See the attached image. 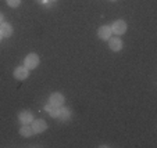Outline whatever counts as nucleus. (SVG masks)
<instances>
[{
  "mask_svg": "<svg viewBox=\"0 0 157 148\" xmlns=\"http://www.w3.org/2000/svg\"><path fill=\"white\" fill-rule=\"evenodd\" d=\"M20 134L22 137H25V139H29V137H32L33 134V130H32V126L31 125H22L20 129Z\"/></svg>",
  "mask_w": 157,
  "mask_h": 148,
  "instance_id": "11",
  "label": "nucleus"
},
{
  "mask_svg": "<svg viewBox=\"0 0 157 148\" xmlns=\"http://www.w3.org/2000/svg\"><path fill=\"white\" fill-rule=\"evenodd\" d=\"M64 103H65V97L59 92L52 93L50 97H49V104H52V105H54V107H57V108L63 107Z\"/></svg>",
  "mask_w": 157,
  "mask_h": 148,
  "instance_id": "4",
  "label": "nucleus"
},
{
  "mask_svg": "<svg viewBox=\"0 0 157 148\" xmlns=\"http://www.w3.org/2000/svg\"><path fill=\"white\" fill-rule=\"evenodd\" d=\"M109 47H110V50L111 51H114V53H118V51H121L122 50V47H124V43H122V40H121V38L120 36H111V38L109 39Z\"/></svg>",
  "mask_w": 157,
  "mask_h": 148,
  "instance_id": "3",
  "label": "nucleus"
},
{
  "mask_svg": "<svg viewBox=\"0 0 157 148\" xmlns=\"http://www.w3.org/2000/svg\"><path fill=\"white\" fill-rule=\"evenodd\" d=\"M14 78L17 80H25L29 78V69L27 68L25 65H21V67H17V68L14 69Z\"/></svg>",
  "mask_w": 157,
  "mask_h": 148,
  "instance_id": "6",
  "label": "nucleus"
},
{
  "mask_svg": "<svg viewBox=\"0 0 157 148\" xmlns=\"http://www.w3.org/2000/svg\"><path fill=\"white\" fill-rule=\"evenodd\" d=\"M111 35H113V32H111V27L110 25H101L98 29V36L101 40H109L111 38Z\"/></svg>",
  "mask_w": 157,
  "mask_h": 148,
  "instance_id": "8",
  "label": "nucleus"
},
{
  "mask_svg": "<svg viewBox=\"0 0 157 148\" xmlns=\"http://www.w3.org/2000/svg\"><path fill=\"white\" fill-rule=\"evenodd\" d=\"M31 126H32V130L35 134H40L48 129V123H46V121H43V119H33Z\"/></svg>",
  "mask_w": 157,
  "mask_h": 148,
  "instance_id": "5",
  "label": "nucleus"
},
{
  "mask_svg": "<svg viewBox=\"0 0 157 148\" xmlns=\"http://www.w3.org/2000/svg\"><path fill=\"white\" fill-rule=\"evenodd\" d=\"M33 119L35 118H33V114L31 112V111L24 110L18 114V122H20L21 125H31Z\"/></svg>",
  "mask_w": 157,
  "mask_h": 148,
  "instance_id": "7",
  "label": "nucleus"
},
{
  "mask_svg": "<svg viewBox=\"0 0 157 148\" xmlns=\"http://www.w3.org/2000/svg\"><path fill=\"white\" fill-rule=\"evenodd\" d=\"M110 2H117V0H110Z\"/></svg>",
  "mask_w": 157,
  "mask_h": 148,
  "instance_id": "17",
  "label": "nucleus"
},
{
  "mask_svg": "<svg viewBox=\"0 0 157 148\" xmlns=\"http://www.w3.org/2000/svg\"><path fill=\"white\" fill-rule=\"evenodd\" d=\"M3 22H4V15L2 14V13H0V25L3 24Z\"/></svg>",
  "mask_w": 157,
  "mask_h": 148,
  "instance_id": "15",
  "label": "nucleus"
},
{
  "mask_svg": "<svg viewBox=\"0 0 157 148\" xmlns=\"http://www.w3.org/2000/svg\"><path fill=\"white\" fill-rule=\"evenodd\" d=\"M35 2H36L38 4H44V6L49 3V0H35Z\"/></svg>",
  "mask_w": 157,
  "mask_h": 148,
  "instance_id": "14",
  "label": "nucleus"
},
{
  "mask_svg": "<svg viewBox=\"0 0 157 148\" xmlns=\"http://www.w3.org/2000/svg\"><path fill=\"white\" fill-rule=\"evenodd\" d=\"M6 3H7V6L11 7V9H17V7H20L21 0H6Z\"/></svg>",
  "mask_w": 157,
  "mask_h": 148,
  "instance_id": "13",
  "label": "nucleus"
},
{
  "mask_svg": "<svg viewBox=\"0 0 157 148\" xmlns=\"http://www.w3.org/2000/svg\"><path fill=\"white\" fill-rule=\"evenodd\" d=\"M39 64H40V58H39V56L36 53H29L24 60V65L27 67L29 71L38 68Z\"/></svg>",
  "mask_w": 157,
  "mask_h": 148,
  "instance_id": "1",
  "label": "nucleus"
},
{
  "mask_svg": "<svg viewBox=\"0 0 157 148\" xmlns=\"http://www.w3.org/2000/svg\"><path fill=\"white\" fill-rule=\"evenodd\" d=\"M110 27H111V32L116 33L117 36L124 35V33L127 32V29H128V25H127V22H125L124 20H117V21H114V22L110 25Z\"/></svg>",
  "mask_w": 157,
  "mask_h": 148,
  "instance_id": "2",
  "label": "nucleus"
},
{
  "mask_svg": "<svg viewBox=\"0 0 157 148\" xmlns=\"http://www.w3.org/2000/svg\"><path fill=\"white\" fill-rule=\"evenodd\" d=\"M71 114H72V111L70 110L68 107H60V114H59V119L60 121H63V122H65V121H68L70 118H71Z\"/></svg>",
  "mask_w": 157,
  "mask_h": 148,
  "instance_id": "10",
  "label": "nucleus"
},
{
  "mask_svg": "<svg viewBox=\"0 0 157 148\" xmlns=\"http://www.w3.org/2000/svg\"><path fill=\"white\" fill-rule=\"evenodd\" d=\"M0 40H2V35H0Z\"/></svg>",
  "mask_w": 157,
  "mask_h": 148,
  "instance_id": "18",
  "label": "nucleus"
},
{
  "mask_svg": "<svg viewBox=\"0 0 157 148\" xmlns=\"http://www.w3.org/2000/svg\"><path fill=\"white\" fill-rule=\"evenodd\" d=\"M44 111H48V114L52 116V118H59L60 108L54 107V105H52V104H48V105L44 107Z\"/></svg>",
  "mask_w": 157,
  "mask_h": 148,
  "instance_id": "12",
  "label": "nucleus"
},
{
  "mask_svg": "<svg viewBox=\"0 0 157 148\" xmlns=\"http://www.w3.org/2000/svg\"><path fill=\"white\" fill-rule=\"evenodd\" d=\"M0 35H2V39H7L13 35V27L7 22H3L0 25Z\"/></svg>",
  "mask_w": 157,
  "mask_h": 148,
  "instance_id": "9",
  "label": "nucleus"
},
{
  "mask_svg": "<svg viewBox=\"0 0 157 148\" xmlns=\"http://www.w3.org/2000/svg\"><path fill=\"white\" fill-rule=\"evenodd\" d=\"M50 3H56V2H59V0H49Z\"/></svg>",
  "mask_w": 157,
  "mask_h": 148,
  "instance_id": "16",
  "label": "nucleus"
}]
</instances>
